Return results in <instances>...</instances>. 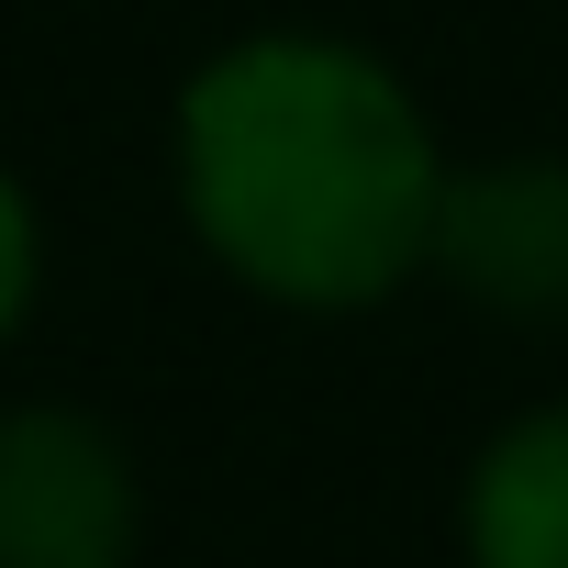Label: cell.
Instances as JSON below:
<instances>
[{
    "instance_id": "6da1fadb",
    "label": "cell",
    "mask_w": 568,
    "mask_h": 568,
    "mask_svg": "<svg viewBox=\"0 0 568 568\" xmlns=\"http://www.w3.org/2000/svg\"><path fill=\"white\" fill-rule=\"evenodd\" d=\"M446 134L424 90L324 23H267L179 90V212L234 291L278 313H379L424 278Z\"/></svg>"
},
{
    "instance_id": "3957f363",
    "label": "cell",
    "mask_w": 568,
    "mask_h": 568,
    "mask_svg": "<svg viewBox=\"0 0 568 568\" xmlns=\"http://www.w3.org/2000/svg\"><path fill=\"white\" fill-rule=\"evenodd\" d=\"M145 479L79 402H0V568H134Z\"/></svg>"
},
{
    "instance_id": "5b68a950",
    "label": "cell",
    "mask_w": 568,
    "mask_h": 568,
    "mask_svg": "<svg viewBox=\"0 0 568 568\" xmlns=\"http://www.w3.org/2000/svg\"><path fill=\"white\" fill-rule=\"evenodd\" d=\"M34 291H45V212H34V190L12 168H0V346L34 324Z\"/></svg>"
},
{
    "instance_id": "7a4b0ae2",
    "label": "cell",
    "mask_w": 568,
    "mask_h": 568,
    "mask_svg": "<svg viewBox=\"0 0 568 568\" xmlns=\"http://www.w3.org/2000/svg\"><path fill=\"white\" fill-rule=\"evenodd\" d=\"M424 278L457 291L479 324L568 335V156L557 145H513V156L446 168Z\"/></svg>"
},
{
    "instance_id": "277c9868",
    "label": "cell",
    "mask_w": 568,
    "mask_h": 568,
    "mask_svg": "<svg viewBox=\"0 0 568 568\" xmlns=\"http://www.w3.org/2000/svg\"><path fill=\"white\" fill-rule=\"evenodd\" d=\"M457 568H568V402H524L457 479Z\"/></svg>"
}]
</instances>
